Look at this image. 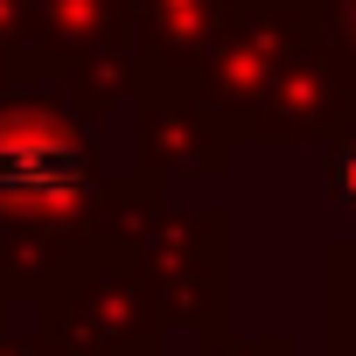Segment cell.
<instances>
[{
  "label": "cell",
  "mask_w": 356,
  "mask_h": 356,
  "mask_svg": "<svg viewBox=\"0 0 356 356\" xmlns=\"http://www.w3.org/2000/svg\"><path fill=\"white\" fill-rule=\"evenodd\" d=\"M84 196V147L49 112L0 119V210L8 217H56Z\"/></svg>",
  "instance_id": "cell-1"
},
{
  "label": "cell",
  "mask_w": 356,
  "mask_h": 356,
  "mask_svg": "<svg viewBox=\"0 0 356 356\" xmlns=\"http://www.w3.org/2000/svg\"><path fill=\"white\" fill-rule=\"evenodd\" d=\"M328 196H335V210L356 224V133L342 140V154L328 161Z\"/></svg>",
  "instance_id": "cell-2"
}]
</instances>
